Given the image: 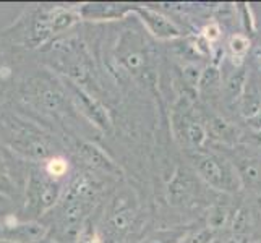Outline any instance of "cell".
I'll return each instance as SVG.
<instances>
[{
	"mask_svg": "<svg viewBox=\"0 0 261 243\" xmlns=\"http://www.w3.org/2000/svg\"><path fill=\"white\" fill-rule=\"evenodd\" d=\"M133 13H137L143 26L148 30L151 36L161 41H172L184 36L182 28L170 20L169 16L151 10L148 7H133Z\"/></svg>",
	"mask_w": 261,
	"mask_h": 243,
	"instance_id": "9c48e42d",
	"label": "cell"
},
{
	"mask_svg": "<svg viewBox=\"0 0 261 243\" xmlns=\"http://www.w3.org/2000/svg\"><path fill=\"white\" fill-rule=\"evenodd\" d=\"M192 164L198 177L221 192H236L242 185L237 169L219 154L198 149L192 154Z\"/></svg>",
	"mask_w": 261,
	"mask_h": 243,
	"instance_id": "7a4b0ae2",
	"label": "cell"
},
{
	"mask_svg": "<svg viewBox=\"0 0 261 243\" xmlns=\"http://www.w3.org/2000/svg\"><path fill=\"white\" fill-rule=\"evenodd\" d=\"M244 18H245V20H244V23H245V26H247V30L248 31H253L255 28H253V18H251L250 16V8L245 5V8H244Z\"/></svg>",
	"mask_w": 261,
	"mask_h": 243,
	"instance_id": "f546056e",
	"label": "cell"
},
{
	"mask_svg": "<svg viewBox=\"0 0 261 243\" xmlns=\"http://www.w3.org/2000/svg\"><path fill=\"white\" fill-rule=\"evenodd\" d=\"M62 185L52 178L44 167H34L26 183V211L33 215H42L50 211L60 200Z\"/></svg>",
	"mask_w": 261,
	"mask_h": 243,
	"instance_id": "277c9868",
	"label": "cell"
},
{
	"mask_svg": "<svg viewBox=\"0 0 261 243\" xmlns=\"http://www.w3.org/2000/svg\"><path fill=\"white\" fill-rule=\"evenodd\" d=\"M180 127H182V134H184L185 141L192 148H195V151L201 149L204 146V143L208 141V131H206V127L201 122L193 119L192 115H188V114L180 115Z\"/></svg>",
	"mask_w": 261,
	"mask_h": 243,
	"instance_id": "5bb4252c",
	"label": "cell"
},
{
	"mask_svg": "<svg viewBox=\"0 0 261 243\" xmlns=\"http://www.w3.org/2000/svg\"><path fill=\"white\" fill-rule=\"evenodd\" d=\"M4 128L8 145L16 154L34 162L52 157V140L38 125L21 117L8 115L4 119Z\"/></svg>",
	"mask_w": 261,
	"mask_h": 243,
	"instance_id": "6da1fadb",
	"label": "cell"
},
{
	"mask_svg": "<svg viewBox=\"0 0 261 243\" xmlns=\"http://www.w3.org/2000/svg\"><path fill=\"white\" fill-rule=\"evenodd\" d=\"M229 57L232 60L233 68H240L244 64V59L250 50V39L244 34H233L229 39Z\"/></svg>",
	"mask_w": 261,
	"mask_h": 243,
	"instance_id": "ac0fdd59",
	"label": "cell"
},
{
	"mask_svg": "<svg viewBox=\"0 0 261 243\" xmlns=\"http://www.w3.org/2000/svg\"><path fill=\"white\" fill-rule=\"evenodd\" d=\"M138 214L137 200L130 193L117 195L107 212V230L114 238H122L130 233Z\"/></svg>",
	"mask_w": 261,
	"mask_h": 243,
	"instance_id": "52a82bcc",
	"label": "cell"
},
{
	"mask_svg": "<svg viewBox=\"0 0 261 243\" xmlns=\"http://www.w3.org/2000/svg\"><path fill=\"white\" fill-rule=\"evenodd\" d=\"M0 240H7V226L4 221H0Z\"/></svg>",
	"mask_w": 261,
	"mask_h": 243,
	"instance_id": "4dcf8cb0",
	"label": "cell"
},
{
	"mask_svg": "<svg viewBox=\"0 0 261 243\" xmlns=\"http://www.w3.org/2000/svg\"><path fill=\"white\" fill-rule=\"evenodd\" d=\"M247 243H261V240H251V241H247Z\"/></svg>",
	"mask_w": 261,
	"mask_h": 243,
	"instance_id": "1f68e13d",
	"label": "cell"
},
{
	"mask_svg": "<svg viewBox=\"0 0 261 243\" xmlns=\"http://www.w3.org/2000/svg\"><path fill=\"white\" fill-rule=\"evenodd\" d=\"M226 243H239V241H236V240H227Z\"/></svg>",
	"mask_w": 261,
	"mask_h": 243,
	"instance_id": "836d02e7",
	"label": "cell"
},
{
	"mask_svg": "<svg viewBox=\"0 0 261 243\" xmlns=\"http://www.w3.org/2000/svg\"><path fill=\"white\" fill-rule=\"evenodd\" d=\"M237 174L242 185H247L250 188H261V160L259 159H244L237 166Z\"/></svg>",
	"mask_w": 261,
	"mask_h": 243,
	"instance_id": "2e32d148",
	"label": "cell"
},
{
	"mask_svg": "<svg viewBox=\"0 0 261 243\" xmlns=\"http://www.w3.org/2000/svg\"><path fill=\"white\" fill-rule=\"evenodd\" d=\"M10 209H12L10 198H8L7 195H4V193H0V218H2V221L7 219L8 215H12Z\"/></svg>",
	"mask_w": 261,
	"mask_h": 243,
	"instance_id": "f1b7e54d",
	"label": "cell"
},
{
	"mask_svg": "<svg viewBox=\"0 0 261 243\" xmlns=\"http://www.w3.org/2000/svg\"><path fill=\"white\" fill-rule=\"evenodd\" d=\"M76 152L80 154L88 166H91L93 169L102 170L111 175H119L120 169L115 162L107 156V152H104L99 146H96L94 143L89 141H78L76 143Z\"/></svg>",
	"mask_w": 261,
	"mask_h": 243,
	"instance_id": "8fae6325",
	"label": "cell"
},
{
	"mask_svg": "<svg viewBox=\"0 0 261 243\" xmlns=\"http://www.w3.org/2000/svg\"><path fill=\"white\" fill-rule=\"evenodd\" d=\"M65 88L70 93L71 101L78 107V111H82L88 117L89 122H93L96 127L102 131H109L112 128V119H111L109 109H107L101 101H97L96 97L86 93L82 86L70 79H65Z\"/></svg>",
	"mask_w": 261,
	"mask_h": 243,
	"instance_id": "ba28073f",
	"label": "cell"
},
{
	"mask_svg": "<svg viewBox=\"0 0 261 243\" xmlns=\"http://www.w3.org/2000/svg\"><path fill=\"white\" fill-rule=\"evenodd\" d=\"M247 81H248V75L244 68H233V71L229 75V78L226 79V93L229 96V99L232 101H239L242 93H244V89L247 86Z\"/></svg>",
	"mask_w": 261,
	"mask_h": 243,
	"instance_id": "d6986e66",
	"label": "cell"
},
{
	"mask_svg": "<svg viewBox=\"0 0 261 243\" xmlns=\"http://www.w3.org/2000/svg\"><path fill=\"white\" fill-rule=\"evenodd\" d=\"M221 34H222L221 26L216 23V21H213V23L204 26V30H203V39L208 42V44H213V42L221 39Z\"/></svg>",
	"mask_w": 261,
	"mask_h": 243,
	"instance_id": "484cf974",
	"label": "cell"
},
{
	"mask_svg": "<svg viewBox=\"0 0 261 243\" xmlns=\"http://www.w3.org/2000/svg\"><path fill=\"white\" fill-rule=\"evenodd\" d=\"M67 89V88H65ZM60 83L50 76H34L26 83V101H30L39 112L52 117L67 115L68 96Z\"/></svg>",
	"mask_w": 261,
	"mask_h": 243,
	"instance_id": "5b68a950",
	"label": "cell"
},
{
	"mask_svg": "<svg viewBox=\"0 0 261 243\" xmlns=\"http://www.w3.org/2000/svg\"><path fill=\"white\" fill-rule=\"evenodd\" d=\"M0 97H2V93H0Z\"/></svg>",
	"mask_w": 261,
	"mask_h": 243,
	"instance_id": "e575fe53",
	"label": "cell"
},
{
	"mask_svg": "<svg viewBox=\"0 0 261 243\" xmlns=\"http://www.w3.org/2000/svg\"><path fill=\"white\" fill-rule=\"evenodd\" d=\"M133 13L132 5H120V4H83L78 8L80 18L88 21H112V20H122L127 15Z\"/></svg>",
	"mask_w": 261,
	"mask_h": 243,
	"instance_id": "30bf717a",
	"label": "cell"
},
{
	"mask_svg": "<svg viewBox=\"0 0 261 243\" xmlns=\"http://www.w3.org/2000/svg\"><path fill=\"white\" fill-rule=\"evenodd\" d=\"M78 20H80L78 12L70 10V8L57 7L54 10H49V24H50L52 36L62 34L68 31L70 28H73Z\"/></svg>",
	"mask_w": 261,
	"mask_h": 243,
	"instance_id": "9a60e30c",
	"label": "cell"
},
{
	"mask_svg": "<svg viewBox=\"0 0 261 243\" xmlns=\"http://www.w3.org/2000/svg\"><path fill=\"white\" fill-rule=\"evenodd\" d=\"M54 50L57 52L56 67L60 70V73H64L67 79L73 81L80 85L85 83L91 78V67H89V59L83 47H80V44H75L71 41H64L54 44Z\"/></svg>",
	"mask_w": 261,
	"mask_h": 243,
	"instance_id": "8992f818",
	"label": "cell"
},
{
	"mask_svg": "<svg viewBox=\"0 0 261 243\" xmlns=\"http://www.w3.org/2000/svg\"><path fill=\"white\" fill-rule=\"evenodd\" d=\"M115 57L120 67L135 78H145L152 75L149 68V44L137 30H125L117 41Z\"/></svg>",
	"mask_w": 261,
	"mask_h": 243,
	"instance_id": "3957f363",
	"label": "cell"
},
{
	"mask_svg": "<svg viewBox=\"0 0 261 243\" xmlns=\"http://www.w3.org/2000/svg\"><path fill=\"white\" fill-rule=\"evenodd\" d=\"M206 131H208V137L213 134V138L224 141V143H233L237 140V130L232 127L229 122H226L221 117H211L208 122V127H206Z\"/></svg>",
	"mask_w": 261,
	"mask_h": 243,
	"instance_id": "e0dca14e",
	"label": "cell"
},
{
	"mask_svg": "<svg viewBox=\"0 0 261 243\" xmlns=\"http://www.w3.org/2000/svg\"><path fill=\"white\" fill-rule=\"evenodd\" d=\"M185 233L187 230L182 229H159L151 232L141 240V243H180Z\"/></svg>",
	"mask_w": 261,
	"mask_h": 243,
	"instance_id": "ffe728a7",
	"label": "cell"
},
{
	"mask_svg": "<svg viewBox=\"0 0 261 243\" xmlns=\"http://www.w3.org/2000/svg\"><path fill=\"white\" fill-rule=\"evenodd\" d=\"M239 111L245 120H256L261 115V89L255 78L247 81V86L239 99Z\"/></svg>",
	"mask_w": 261,
	"mask_h": 243,
	"instance_id": "7c38bea8",
	"label": "cell"
},
{
	"mask_svg": "<svg viewBox=\"0 0 261 243\" xmlns=\"http://www.w3.org/2000/svg\"><path fill=\"white\" fill-rule=\"evenodd\" d=\"M80 240L82 243H101V238L96 233L94 229H89V226H85L82 233H80Z\"/></svg>",
	"mask_w": 261,
	"mask_h": 243,
	"instance_id": "4316f807",
	"label": "cell"
},
{
	"mask_svg": "<svg viewBox=\"0 0 261 243\" xmlns=\"http://www.w3.org/2000/svg\"><path fill=\"white\" fill-rule=\"evenodd\" d=\"M216 232L210 227H200L195 230H187L180 243H213Z\"/></svg>",
	"mask_w": 261,
	"mask_h": 243,
	"instance_id": "44dd1931",
	"label": "cell"
},
{
	"mask_svg": "<svg viewBox=\"0 0 261 243\" xmlns=\"http://www.w3.org/2000/svg\"><path fill=\"white\" fill-rule=\"evenodd\" d=\"M247 224H248V214H247V211L242 209L236 214V218H233V230L236 232L245 230Z\"/></svg>",
	"mask_w": 261,
	"mask_h": 243,
	"instance_id": "83f0119b",
	"label": "cell"
},
{
	"mask_svg": "<svg viewBox=\"0 0 261 243\" xmlns=\"http://www.w3.org/2000/svg\"><path fill=\"white\" fill-rule=\"evenodd\" d=\"M44 170L52 177V178H62L64 175H67L68 172V162L67 159H64L62 156H56L54 154L50 159L46 160V166H44Z\"/></svg>",
	"mask_w": 261,
	"mask_h": 243,
	"instance_id": "7402d4cb",
	"label": "cell"
},
{
	"mask_svg": "<svg viewBox=\"0 0 261 243\" xmlns=\"http://www.w3.org/2000/svg\"><path fill=\"white\" fill-rule=\"evenodd\" d=\"M169 201L172 204H184L193 195V182L185 169H177L169 183Z\"/></svg>",
	"mask_w": 261,
	"mask_h": 243,
	"instance_id": "4fadbf2b",
	"label": "cell"
},
{
	"mask_svg": "<svg viewBox=\"0 0 261 243\" xmlns=\"http://www.w3.org/2000/svg\"><path fill=\"white\" fill-rule=\"evenodd\" d=\"M13 192V182H12V177H10V172H8L7 169V164L0 154V193L4 195H10Z\"/></svg>",
	"mask_w": 261,
	"mask_h": 243,
	"instance_id": "d4e9b609",
	"label": "cell"
},
{
	"mask_svg": "<svg viewBox=\"0 0 261 243\" xmlns=\"http://www.w3.org/2000/svg\"><path fill=\"white\" fill-rule=\"evenodd\" d=\"M229 215L230 214L226 208H222V206H216V208L211 209V212L208 215V227L216 232L229 222Z\"/></svg>",
	"mask_w": 261,
	"mask_h": 243,
	"instance_id": "603a6c76",
	"label": "cell"
},
{
	"mask_svg": "<svg viewBox=\"0 0 261 243\" xmlns=\"http://www.w3.org/2000/svg\"><path fill=\"white\" fill-rule=\"evenodd\" d=\"M0 243H15V241H8V240H0Z\"/></svg>",
	"mask_w": 261,
	"mask_h": 243,
	"instance_id": "d6a6232c",
	"label": "cell"
},
{
	"mask_svg": "<svg viewBox=\"0 0 261 243\" xmlns=\"http://www.w3.org/2000/svg\"><path fill=\"white\" fill-rule=\"evenodd\" d=\"M221 83V73L219 70L216 67H210L206 68L203 73H201V78H200V86L203 91L204 89H214L216 86H218Z\"/></svg>",
	"mask_w": 261,
	"mask_h": 243,
	"instance_id": "cb8c5ba5",
	"label": "cell"
}]
</instances>
